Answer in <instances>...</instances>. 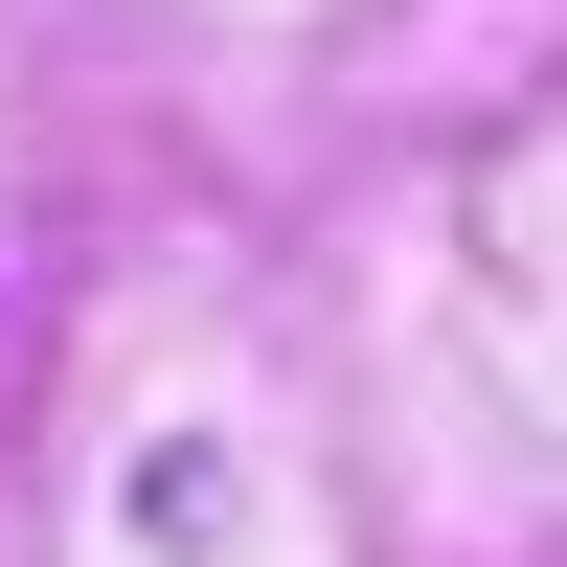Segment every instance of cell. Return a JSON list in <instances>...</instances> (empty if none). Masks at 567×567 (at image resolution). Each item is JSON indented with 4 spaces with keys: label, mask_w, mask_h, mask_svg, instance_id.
<instances>
[{
    "label": "cell",
    "mask_w": 567,
    "mask_h": 567,
    "mask_svg": "<svg viewBox=\"0 0 567 567\" xmlns=\"http://www.w3.org/2000/svg\"><path fill=\"white\" fill-rule=\"evenodd\" d=\"M136 545H227V454H136Z\"/></svg>",
    "instance_id": "6da1fadb"
}]
</instances>
